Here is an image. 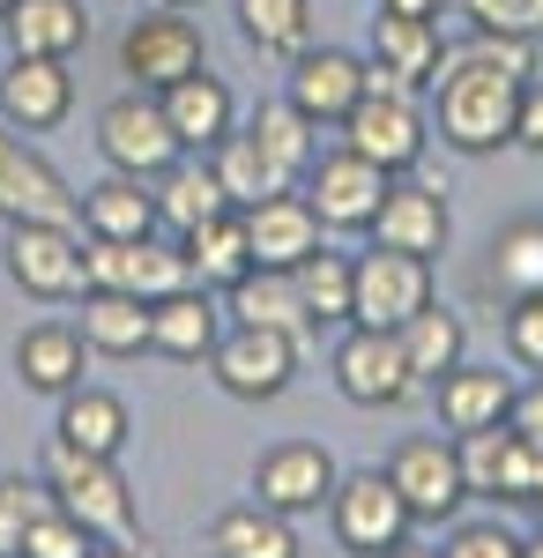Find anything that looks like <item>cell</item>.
Here are the masks:
<instances>
[{
	"instance_id": "cell-1",
	"label": "cell",
	"mask_w": 543,
	"mask_h": 558,
	"mask_svg": "<svg viewBox=\"0 0 543 558\" xmlns=\"http://www.w3.org/2000/svg\"><path fill=\"white\" fill-rule=\"evenodd\" d=\"M432 112L439 134L455 142L461 157H492L514 142V112H521V75H506L476 52H447L439 83H432Z\"/></svg>"
},
{
	"instance_id": "cell-2",
	"label": "cell",
	"mask_w": 543,
	"mask_h": 558,
	"mask_svg": "<svg viewBox=\"0 0 543 558\" xmlns=\"http://www.w3.org/2000/svg\"><path fill=\"white\" fill-rule=\"evenodd\" d=\"M45 484H52V507L75 514L97 544H142V514H134V492H126L120 462L83 454V447H68V439L52 432V447H45Z\"/></svg>"
},
{
	"instance_id": "cell-3",
	"label": "cell",
	"mask_w": 543,
	"mask_h": 558,
	"mask_svg": "<svg viewBox=\"0 0 543 558\" xmlns=\"http://www.w3.org/2000/svg\"><path fill=\"white\" fill-rule=\"evenodd\" d=\"M328 521H335V544H342L350 558H387L395 544H410V529H418L410 499L395 492V476H387V470H350V476H335Z\"/></svg>"
},
{
	"instance_id": "cell-4",
	"label": "cell",
	"mask_w": 543,
	"mask_h": 558,
	"mask_svg": "<svg viewBox=\"0 0 543 558\" xmlns=\"http://www.w3.org/2000/svg\"><path fill=\"white\" fill-rule=\"evenodd\" d=\"M97 157L112 172H134V179H157L186 157L171 120H165V105H157V89H126V97H112L97 112Z\"/></svg>"
},
{
	"instance_id": "cell-5",
	"label": "cell",
	"mask_w": 543,
	"mask_h": 558,
	"mask_svg": "<svg viewBox=\"0 0 543 558\" xmlns=\"http://www.w3.org/2000/svg\"><path fill=\"white\" fill-rule=\"evenodd\" d=\"M209 373L216 387L231 395V402H276L298 373V336L283 328H246V320H231L209 350Z\"/></svg>"
},
{
	"instance_id": "cell-6",
	"label": "cell",
	"mask_w": 543,
	"mask_h": 558,
	"mask_svg": "<svg viewBox=\"0 0 543 558\" xmlns=\"http://www.w3.org/2000/svg\"><path fill=\"white\" fill-rule=\"evenodd\" d=\"M0 223H75L83 231V194L52 172L8 120H0Z\"/></svg>"
},
{
	"instance_id": "cell-7",
	"label": "cell",
	"mask_w": 543,
	"mask_h": 558,
	"mask_svg": "<svg viewBox=\"0 0 543 558\" xmlns=\"http://www.w3.org/2000/svg\"><path fill=\"white\" fill-rule=\"evenodd\" d=\"M447 68V45H439V23L424 15H373V52H365V89L379 97H418V89L439 83Z\"/></svg>"
},
{
	"instance_id": "cell-8",
	"label": "cell",
	"mask_w": 543,
	"mask_h": 558,
	"mask_svg": "<svg viewBox=\"0 0 543 558\" xmlns=\"http://www.w3.org/2000/svg\"><path fill=\"white\" fill-rule=\"evenodd\" d=\"M0 260L23 299H83V231L75 223H8Z\"/></svg>"
},
{
	"instance_id": "cell-9",
	"label": "cell",
	"mask_w": 543,
	"mask_h": 558,
	"mask_svg": "<svg viewBox=\"0 0 543 558\" xmlns=\"http://www.w3.org/2000/svg\"><path fill=\"white\" fill-rule=\"evenodd\" d=\"M432 305V260L373 246L350 276V328H402L410 313Z\"/></svg>"
},
{
	"instance_id": "cell-10",
	"label": "cell",
	"mask_w": 543,
	"mask_h": 558,
	"mask_svg": "<svg viewBox=\"0 0 543 558\" xmlns=\"http://www.w3.org/2000/svg\"><path fill=\"white\" fill-rule=\"evenodd\" d=\"M335 387H342V402H358V410H395V402H410V357H402V336L395 328H350L342 343H335Z\"/></svg>"
},
{
	"instance_id": "cell-11",
	"label": "cell",
	"mask_w": 543,
	"mask_h": 558,
	"mask_svg": "<svg viewBox=\"0 0 543 558\" xmlns=\"http://www.w3.org/2000/svg\"><path fill=\"white\" fill-rule=\"evenodd\" d=\"M373 231V246H395V254H447V239H455V216H447V186H432V179H387V194H379V216L365 223Z\"/></svg>"
},
{
	"instance_id": "cell-12",
	"label": "cell",
	"mask_w": 543,
	"mask_h": 558,
	"mask_svg": "<svg viewBox=\"0 0 543 558\" xmlns=\"http://www.w3.org/2000/svg\"><path fill=\"white\" fill-rule=\"evenodd\" d=\"M305 202H313V216H321V231H365L379 216V194H387V179L373 157H358V149H335V157H313L305 165Z\"/></svg>"
},
{
	"instance_id": "cell-13",
	"label": "cell",
	"mask_w": 543,
	"mask_h": 558,
	"mask_svg": "<svg viewBox=\"0 0 543 558\" xmlns=\"http://www.w3.org/2000/svg\"><path fill=\"white\" fill-rule=\"evenodd\" d=\"M283 97H291L313 128H342V120H350V105L365 97V60H358V52H342V45H305V52H291Z\"/></svg>"
},
{
	"instance_id": "cell-14",
	"label": "cell",
	"mask_w": 543,
	"mask_h": 558,
	"mask_svg": "<svg viewBox=\"0 0 543 558\" xmlns=\"http://www.w3.org/2000/svg\"><path fill=\"white\" fill-rule=\"evenodd\" d=\"M342 149L373 157L379 172H410V165L424 157L418 97H379V89H365V97L350 105V120H342Z\"/></svg>"
},
{
	"instance_id": "cell-15",
	"label": "cell",
	"mask_w": 543,
	"mask_h": 558,
	"mask_svg": "<svg viewBox=\"0 0 543 558\" xmlns=\"http://www.w3.org/2000/svg\"><path fill=\"white\" fill-rule=\"evenodd\" d=\"M335 454L328 447H313V439H283V447H268L261 454V470H253V492H261V507L268 514H321L335 492Z\"/></svg>"
},
{
	"instance_id": "cell-16",
	"label": "cell",
	"mask_w": 543,
	"mask_h": 558,
	"mask_svg": "<svg viewBox=\"0 0 543 558\" xmlns=\"http://www.w3.org/2000/svg\"><path fill=\"white\" fill-rule=\"evenodd\" d=\"M194 68H209V60L186 15H134V31L120 38V75H134V89H171Z\"/></svg>"
},
{
	"instance_id": "cell-17",
	"label": "cell",
	"mask_w": 543,
	"mask_h": 558,
	"mask_svg": "<svg viewBox=\"0 0 543 558\" xmlns=\"http://www.w3.org/2000/svg\"><path fill=\"white\" fill-rule=\"evenodd\" d=\"M75 112V75L68 60H31V52H8L0 68V120L15 134H45Z\"/></svg>"
},
{
	"instance_id": "cell-18",
	"label": "cell",
	"mask_w": 543,
	"mask_h": 558,
	"mask_svg": "<svg viewBox=\"0 0 543 558\" xmlns=\"http://www.w3.org/2000/svg\"><path fill=\"white\" fill-rule=\"evenodd\" d=\"M387 476H395V492L410 499V514H418V521H447L461 499H469L455 439H402L395 462H387Z\"/></svg>"
},
{
	"instance_id": "cell-19",
	"label": "cell",
	"mask_w": 543,
	"mask_h": 558,
	"mask_svg": "<svg viewBox=\"0 0 543 558\" xmlns=\"http://www.w3.org/2000/svg\"><path fill=\"white\" fill-rule=\"evenodd\" d=\"M157 105H165V120H171L186 157H209L216 142L239 128V105H231L224 75H209V68H194V75H179L171 89H157Z\"/></svg>"
},
{
	"instance_id": "cell-20",
	"label": "cell",
	"mask_w": 543,
	"mask_h": 558,
	"mask_svg": "<svg viewBox=\"0 0 543 558\" xmlns=\"http://www.w3.org/2000/svg\"><path fill=\"white\" fill-rule=\"evenodd\" d=\"M239 223H246V246H253V268H298V260L321 246V216H313V202L305 194H268V202H253V209H239Z\"/></svg>"
},
{
	"instance_id": "cell-21",
	"label": "cell",
	"mask_w": 543,
	"mask_h": 558,
	"mask_svg": "<svg viewBox=\"0 0 543 558\" xmlns=\"http://www.w3.org/2000/svg\"><path fill=\"white\" fill-rule=\"evenodd\" d=\"M0 31H8V52L75 60V52L89 45V15H83V0H8Z\"/></svg>"
},
{
	"instance_id": "cell-22",
	"label": "cell",
	"mask_w": 543,
	"mask_h": 558,
	"mask_svg": "<svg viewBox=\"0 0 543 558\" xmlns=\"http://www.w3.org/2000/svg\"><path fill=\"white\" fill-rule=\"evenodd\" d=\"M439 425L455 432H484V425H506V410H514V395H521V387H514V373H499V365H469V357H461L455 373H439Z\"/></svg>"
},
{
	"instance_id": "cell-23",
	"label": "cell",
	"mask_w": 543,
	"mask_h": 558,
	"mask_svg": "<svg viewBox=\"0 0 543 558\" xmlns=\"http://www.w3.org/2000/svg\"><path fill=\"white\" fill-rule=\"evenodd\" d=\"M149 194H157V231H194V223H216V216H231V194H224V179H216L209 157H179L171 172L149 179Z\"/></svg>"
},
{
	"instance_id": "cell-24",
	"label": "cell",
	"mask_w": 543,
	"mask_h": 558,
	"mask_svg": "<svg viewBox=\"0 0 543 558\" xmlns=\"http://www.w3.org/2000/svg\"><path fill=\"white\" fill-rule=\"evenodd\" d=\"M83 328H68V320H38V328H23V343H15V380L31 387V395H68V387H83Z\"/></svg>"
},
{
	"instance_id": "cell-25",
	"label": "cell",
	"mask_w": 543,
	"mask_h": 558,
	"mask_svg": "<svg viewBox=\"0 0 543 558\" xmlns=\"http://www.w3.org/2000/svg\"><path fill=\"white\" fill-rule=\"evenodd\" d=\"M216 336H224V313H216V291H171V299L149 305V350H165L179 365H194V357H209Z\"/></svg>"
},
{
	"instance_id": "cell-26",
	"label": "cell",
	"mask_w": 543,
	"mask_h": 558,
	"mask_svg": "<svg viewBox=\"0 0 543 558\" xmlns=\"http://www.w3.org/2000/svg\"><path fill=\"white\" fill-rule=\"evenodd\" d=\"M83 231L97 239H149L157 231V194L134 172H105L97 186H83Z\"/></svg>"
},
{
	"instance_id": "cell-27",
	"label": "cell",
	"mask_w": 543,
	"mask_h": 558,
	"mask_svg": "<svg viewBox=\"0 0 543 558\" xmlns=\"http://www.w3.org/2000/svg\"><path fill=\"white\" fill-rule=\"evenodd\" d=\"M209 165H216V179H224V194H231V209H253V202L291 194V186H298V172H283V165H276V157H268L246 128L224 134V142L209 149Z\"/></svg>"
},
{
	"instance_id": "cell-28",
	"label": "cell",
	"mask_w": 543,
	"mask_h": 558,
	"mask_svg": "<svg viewBox=\"0 0 543 558\" xmlns=\"http://www.w3.org/2000/svg\"><path fill=\"white\" fill-rule=\"evenodd\" d=\"M224 305H231V320H246V328H283V336H305V328H313L291 268H246V276L224 291Z\"/></svg>"
},
{
	"instance_id": "cell-29",
	"label": "cell",
	"mask_w": 543,
	"mask_h": 558,
	"mask_svg": "<svg viewBox=\"0 0 543 558\" xmlns=\"http://www.w3.org/2000/svg\"><path fill=\"white\" fill-rule=\"evenodd\" d=\"M126 432H134V417H126L120 395H105V387H68V395H60V439H68V447L120 462Z\"/></svg>"
},
{
	"instance_id": "cell-30",
	"label": "cell",
	"mask_w": 543,
	"mask_h": 558,
	"mask_svg": "<svg viewBox=\"0 0 543 558\" xmlns=\"http://www.w3.org/2000/svg\"><path fill=\"white\" fill-rule=\"evenodd\" d=\"M395 336H402V357H410L418 387H424V380H439V373H455L461 357H469V320H461L455 305H439V299L424 305V313H410Z\"/></svg>"
},
{
	"instance_id": "cell-31",
	"label": "cell",
	"mask_w": 543,
	"mask_h": 558,
	"mask_svg": "<svg viewBox=\"0 0 543 558\" xmlns=\"http://www.w3.org/2000/svg\"><path fill=\"white\" fill-rule=\"evenodd\" d=\"M179 246H186V276H194V291H231V283L253 268V246H246L239 209L216 216V223H194Z\"/></svg>"
},
{
	"instance_id": "cell-32",
	"label": "cell",
	"mask_w": 543,
	"mask_h": 558,
	"mask_svg": "<svg viewBox=\"0 0 543 558\" xmlns=\"http://www.w3.org/2000/svg\"><path fill=\"white\" fill-rule=\"evenodd\" d=\"M83 343L97 357H142L149 350V305L134 291H83Z\"/></svg>"
},
{
	"instance_id": "cell-33",
	"label": "cell",
	"mask_w": 543,
	"mask_h": 558,
	"mask_svg": "<svg viewBox=\"0 0 543 558\" xmlns=\"http://www.w3.org/2000/svg\"><path fill=\"white\" fill-rule=\"evenodd\" d=\"M484 291H499L506 305L543 291V216H521V223H506L499 239H492V254H484Z\"/></svg>"
},
{
	"instance_id": "cell-34",
	"label": "cell",
	"mask_w": 543,
	"mask_h": 558,
	"mask_svg": "<svg viewBox=\"0 0 543 558\" xmlns=\"http://www.w3.org/2000/svg\"><path fill=\"white\" fill-rule=\"evenodd\" d=\"M209 551L216 558H298V536L283 514H268L261 499L253 507H224L209 529Z\"/></svg>"
},
{
	"instance_id": "cell-35",
	"label": "cell",
	"mask_w": 543,
	"mask_h": 558,
	"mask_svg": "<svg viewBox=\"0 0 543 558\" xmlns=\"http://www.w3.org/2000/svg\"><path fill=\"white\" fill-rule=\"evenodd\" d=\"M239 38L268 60H291L313 45V0H239Z\"/></svg>"
},
{
	"instance_id": "cell-36",
	"label": "cell",
	"mask_w": 543,
	"mask_h": 558,
	"mask_svg": "<svg viewBox=\"0 0 543 558\" xmlns=\"http://www.w3.org/2000/svg\"><path fill=\"white\" fill-rule=\"evenodd\" d=\"M291 276H298V299H305V320L313 328H350V276H358V260L313 246Z\"/></svg>"
},
{
	"instance_id": "cell-37",
	"label": "cell",
	"mask_w": 543,
	"mask_h": 558,
	"mask_svg": "<svg viewBox=\"0 0 543 558\" xmlns=\"http://www.w3.org/2000/svg\"><path fill=\"white\" fill-rule=\"evenodd\" d=\"M246 134L261 142V149H268V157H276V165H283V172H298V179H305V165H313V157H321V142H313L321 128H313V120L298 112L291 97H276V105H261V112L246 120Z\"/></svg>"
},
{
	"instance_id": "cell-38",
	"label": "cell",
	"mask_w": 543,
	"mask_h": 558,
	"mask_svg": "<svg viewBox=\"0 0 543 558\" xmlns=\"http://www.w3.org/2000/svg\"><path fill=\"white\" fill-rule=\"evenodd\" d=\"M194 276H186V246H165L157 231L149 239H126V276H120V291H134L142 305H157L171 299V291H186Z\"/></svg>"
},
{
	"instance_id": "cell-39",
	"label": "cell",
	"mask_w": 543,
	"mask_h": 558,
	"mask_svg": "<svg viewBox=\"0 0 543 558\" xmlns=\"http://www.w3.org/2000/svg\"><path fill=\"white\" fill-rule=\"evenodd\" d=\"M52 507V484L45 476H0V558L23 551V529Z\"/></svg>"
},
{
	"instance_id": "cell-40",
	"label": "cell",
	"mask_w": 543,
	"mask_h": 558,
	"mask_svg": "<svg viewBox=\"0 0 543 558\" xmlns=\"http://www.w3.org/2000/svg\"><path fill=\"white\" fill-rule=\"evenodd\" d=\"M89 544H97V536H89L75 514L45 507V514L23 529V551H15V558H89Z\"/></svg>"
},
{
	"instance_id": "cell-41",
	"label": "cell",
	"mask_w": 543,
	"mask_h": 558,
	"mask_svg": "<svg viewBox=\"0 0 543 558\" xmlns=\"http://www.w3.org/2000/svg\"><path fill=\"white\" fill-rule=\"evenodd\" d=\"M476 31H499V38H543V0H461Z\"/></svg>"
},
{
	"instance_id": "cell-42",
	"label": "cell",
	"mask_w": 543,
	"mask_h": 558,
	"mask_svg": "<svg viewBox=\"0 0 543 558\" xmlns=\"http://www.w3.org/2000/svg\"><path fill=\"white\" fill-rule=\"evenodd\" d=\"M506 350H514V365L543 373V291L506 305Z\"/></svg>"
},
{
	"instance_id": "cell-43",
	"label": "cell",
	"mask_w": 543,
	"mask_h": 558,
	"mask_svg": "<svg viewBox=\"0 0 543 558\" xmlns=\"http://www.w3.org/2000/svg\"><path fill=\"white\" fill-rule=\"evenodd\" d=\"M439 558H521V536H506L499 521H461Z\"/></svg>"
},
{
	"instance_id": "cell-44",
	"label": "cell",
	"mask_w": 543,
	"mask_h": 558,
	"mask_svg": "<svg viewBox=\"0 0 543 558\" xmlns=\"http://www.w3.org/2000/svg\"><path fill=\"white\" fill-rule=\"evenodd\" d=\"M461 52H476V60H492V68H506V75H536V38H499V31H476V38L461 45Z\"/></svg>"
},
{
	"instance_id": "cell-45",
	"label": "cell",
	"mask_w": 543,
	"mask_h": 558,
	"mask_svg": "<svg viewBox=\"0 0 543 558\" xmlns=\"http://www.w3.org/2000/svg\"><path fill=\"white\" fill-rule=\"evenodd\" d=\"M514 142L543 157V83H521V112H514Z\"/></svg>"
},
{
	"instance_id": "cell-46",
	"label": "cell",
	"mask_w": 543,
	"mask_h": 558,
	"mask_svg": "<svg viewBox=\"0 0 543 558\" xmlns=\"http://www.w3.org/2000/svg\"><path fill=\"white\" fill-rule=\"evenodd\" d=\"M506 425L521 432L529 447H543V380L529 387V395H514V410H506Z\"/></svg>"
},
{
	"instance_id": "cell-47",
	"label": "cell",
	"mask_w": 543,
	"mask_h": 558,
	"mask_svg": "<svg viewBox=\"0 0 543 558\" xmlns=\"http://www.w3.org/2000/svg\"><path fill=\"white\" fill-rule=\"evenodd\" d=\"M379 8H387V15H424V23H439L447 0H379Z\"/></svg>"
},
{
	"instance_id": "cell-48",
	"label": "cell",
	"mask_w": 543,
	"mask_h": 558,
	"mask_svg": "<svg viewBox=\"0 0 543 558\" xmlns=\"http://www.w3.org/2000/svg\"><path fill=\"white\" fill-rule=\"evenodd\" d=\"M89 558H142V544H89Z\"/></svg>"
},
{
	"instance_id": "cell-49",
	"label": "cell",
	"mask_w": 543,
	"mask_h": 558,
	"mask_svg": "<svg viewBox=\"0 0 543 558\" xmlns=\"http://www.w3.org/2000/svg\"><path fill=\"white\" fill-rule=\"evenodd\" d=\"M387 558H439V551H418V544H395Z\"/></svg>"
},
{
	"instance_id": "cell-50",
	"label": "cell",
	"mask_w": 543,
	"mask_h": 558,
	"mask_svg": "<svg viewBox=\"0 0 543 558\" xmlns=\"http://www.w3.org/2000/svg\"><path fill=\"white\" fill-rule=\"evenodd\" d=\"M521 558H543V529H536V536H529V544H521Z\"/></svg>"
},
{
	"instance_id": "cell-51",
	"label": "cell",
	"mask_w": 543,
	"mask_h": 558,
	"mask_svg": "<svg viewBox=\"0 0 543 558\" xmlns=\"http://www.w3.org/2000/svg\"><path fill=\"white\" fill-rule=\"evenodd\" d=\"M165 8H186V0H165Z\"/></svg>"
},
{
	"instance_id": "cell-52",
	"label": "cell",
	"mask_w": 543,
	"mask_h": 558,
	"mask_svg": "<svg viewBox=\"0 0 543 558\" xmlns=\"http://www.w3.org/2000/svg\"><path fill=\"white\" fill-rule=\"evenodd\" d=\"M0 15H8V0H0Z\"/></svg>"
},
{
	"instance_id": "cell-53",
	"label": "cell",
	"mask_w": 543,
	"mask_h": 558,
	"mask_svg": "<svg viewBox=\"0 0 543 558\" xmlns=\"http://www.w3.org/2000/svg\"><path fill=\"white\" fill-rule=\"evenodd\" d=\"M536 514H543V499H536Z\"/></svg>"
}]
</instances>
